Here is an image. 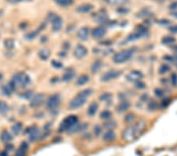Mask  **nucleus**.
Returning a JSON list of instances; mask_svg holds the SVG:
<instances>
[{"instance_id": "nucleus-5", "label": "nucleus", "mask_w": 177, "mask_h": 156, "mask_svg": "<svg viewBox=\"0 0 177 156\" xmlns=\"http://www.w3.org/2000/svg\"><path fill=\"white\" fill-rule=\"evenodd\" d=\"M44 101H45V95L43 93H40L38 95H35L34 97L32 99L30 106L33 108H37V107L42 106L44 103Z\"/></svg>"}, {"instance_id": "nucleus-31", "label": "nucleus", "mask_w": 177, "mask_h": 156, "mask_svg": "<svg viewBox=\"0 0 177 156\" xmlns=\"http://www.w3.org/2000/svg\"><path fill=\"white\" fill-rule=\"evenodd\" d=\"M112 114L111 112L108 110H106V111H103L100 114V118H102V119H109L110 117H111Z\"/></svg>"}, {"instance_id": "nucleus-36", "label": "nucleus", "mask_w": 177, "mask_h": 156, "mask_svg": "<svg viewBox=\"0 0 177 156\" xmlns=\"http://www.w3.org/2000/svg\"><path fill=\"white\" fill-rule=\"evenodd\" d=\"M171 83L173 86H177V74L172 73L171 76Z\"/></svg>"}, {"instance_id": "nucleus-50", "label": "nucleus", "mask_w": 177, "mask_h": 156, "mask_svg": "<svg viewBox=\"0 0 177 156\" xmlns=\"http://www.w3.org/2000/svg\"><path fill=\"white\" fill-rule=\"evenodd\" d=\"M172 16H174L175 17H177V11H176V12H173V13H172Z\"/></svg>"}, {"instance_id": "nucleus-14", "label": "nucleus", "mask_w": 177, "mask_h": 156, "mask_svg": "<svg viewBox=\"0 0 177 156\" xmlns=\"http://www.w3.org/2000/svg\"><path fill=\"white\" fill-rule=\"evenodd\" d=\"M14 90H15V85H13L12 81L3 86V92L6 95H10L14 92Z\"/></svg>"}, {"instance_id": "nucleus-16", "label": "nucleus", "mask_w": 177, "mask_h": 156, "mask_svg": "<svg viewBox=\"0 0 177 156\" xmlns=\"http://www.w3.org/2000/svg\"><path fill=\"white\" fill-rule=\"evenodd\" d=\"M130 107V103L127 101H124L122 102L120 104H118V106H116V111L120 112V113H123V112H125L126 111H128Z\"/></svg>"}, {"instance_id": "nucleus-11", "label": "nucleus", "mask_w": 177, "mask_h": 156, "mask_svg": "<svg viewBox=\"0 0 177 156\" xmlns=\"http://www.w3.org/2000/svg\"><path fill=\"white\" fill-rule=\"evenodd\" d=\"M28 133L29 136V140L31 142H35L38 140L40 136V131L36 127H32L28 130Z\"/></svg>"}, {"instance_id": "nucleus-54", "label": "nucleus", "mask_w": 177, "mask_h": 156, "mask_svg": "<svg viewBox=\"0 0 177 156\" xmlns=\"http://www.w3.org/2000/svg\"><path fill=\"white\" fill-rule=\"evenodd\" d=\"M0 36H1V33H0Z\"/></svg>"}, {"instance_id": "nucleus-26", "label": "nucleus", "mask_w": 177, "mask_h": 156, "mask_svg": "<svg viewBox=\"0 0 177 156\" xmlns=\"http://www.w3.org/2000/svg\"><path fill=\"white\" fill-rule=\"evenodd\" d=\"M176 41V39L174 37L170 36H164L163 39H162V43L164 44H166V45H169V44H172L173 43Z\"/></svg>"}, {"instance_id": "nucleus-52", "label": "nucleus", "mask_w": 177, "mask_h": 156, "mask_svg": "<svg viewBox=\"0 0 177 156\" xmlns=\"http://www.w3.org/2000/svg\"><path fill=\"white\" fill-rule=\"evenodd\" d=\"M19 1H30V0H19Z\"/></svg>"}, {"instance_id": "nucleus-21", "label": "nucleus", "mask_w": 177, "mask_h": 156, "mask_svg": "<svg viewBox=\"0 0 177 156\" xmlns=\"http://www.w3.org/2000/svg\"><path fill=\"white\" fill-rule=\"evenodd\" d=\"M0 139H1V140H2L3 142H4V143H8V142H10V141L12 140V136H11L7 131H3V132L1 133Z\"/></svg>"}, {"instance_id": "nucleus-6", "label": "nucleus", "mask_w": 177, "mask_h": 156, "mask_svg": "<svg viewBox=\"0 0 177 156\" xmlns=\"http://www.w3.org/2000/svg\"><path fill=\"white\" fill-rule=\"evenodd\" d=\"M60 101H61V99H60V96L58 95H51V96H50V98L47 99V106L50 110H54L58 106L59 103H60Z\"/></svg>"}, {"instance_id": "nucleus-25", "label": "nucleus", "mask_w": 177, "mask_h": 156, "mask_svg": "<svg viewBox=\"0 0 177 156\" xmlns=\"http://www.w3.org/2000/svg\"><path fill=\"white\" fill-rule=\"evenodd\" d=\"M75 76L74 72L72 71H67L65 73L63 76H62V80L64 81H69V80H71Z\"/></svg>"}, {"instance_id": "nucleus-19", "label": "nucleus", "mask_w": 177, "mask_h": 156, "mask_svg": "<svg viewBox=\"0 0 177 156\" xmlns=\"http://www.w3.org/2000/svg\"><path fill=\"white\" fill-rule=\"evenodd\" d=\"M89 81V77L86 75V74H84V75H81L80 77L77 79V85L78 86H82V85H84L87 82Z\"/></svg>"}, {"instance_id": "nucleus-30", "label": "nucleus", "mask_w": 177, "mask_h": 156, "mask_svg": "<svg viewBox=\"0 0 177 156\" xmlns=\"http://www.w3.org/2000/svg\"><path fill=\"white\" fill-rule=\"evenodd\" d=\"M171 70V68L169 67V66L168 65H161L160 69H159V73L161 74H164L168 73Z\"/></svg>"}, {"instance_id": "nucleus-51", "label": "nucleus", "mask_w": 177, "mask_h": 156, "mask_svg": "<svg viewBox=\"0 0 177 156\" xmlns=\"http://www.w3.org/2000/svg\"><path fill=\"white\" fill-rule=\"evenodd\" d=\"M2 79H3V74L0 73V80H1Z\"/></svg>"}, {"instance_id": "nucleus-3", "label": "nucleus", "mask_w": 177, "mask_h": 156, "mask_svg": "<svg viewBox=\"0 0 177 156\" xmlns=\"http://www.w3.org/2000/svg\"><path fill=\"white\" fill-rule=\"evenodd\" d=\"M77 122H78V118L76 115H70V116L66 117L60 125L59 131L63 132L66 130L70 129L73 125L77 124Z\"/></svg>"}, {"instance_id": "nucleus-22", "label": "nucleus", "mask_w": 177, "mask_h": 156, "mask_svg": "<svg viewBox=\"0 0 177 156\" xmlns=\"http://www.w3.org/2000/svg\"><path fill=\"white\" fill-rule=\"evenodd\" d=\"M9 106L3 101H0V114H6L9 112Z\"/></svg>"}, {"instance_id": "nucleus-44", "label": "nucleus", "mask_w": 177, "mask_h": 156, "mask_svg": "<svg viewBox=\"0 0 177 156\" xmlns=\"http://www.w3.org/2000/svg\"><path fill=\"white\" fill-rule=\"evenodd\" d=\"M102 129V128H101L99 125H97V126L95 127V134H96L97 136H98V134L102 132V129Z\"/></svg>"}, {"instance_id": "nucleus-49", "label": "nucleus", "mask_w": 177, "mask_h": 156, "mask_svg": "<svg viewBox=\"0 0 177 156\" xmlns=\"http://www.w3.org/2000/svg\"><path fill=\"white\" fill-rule=\"evenodd\" d=\"M13 148V145H8L7 146V148H6V149H7V150H12Z\"/></svg>"}, {"instance_id": "nucleus-40", "label": "nucleus", "mask_w": 177, "mask_h": 156, "mask_svg": "<svg viewBox=\"0 0 177 156\" xmlns=\"http://www.w3.org/2000/svg\"><path fill=\"white\" fill-rule=\"evenodd\" d=\"M154 93H155L156 96H157L159 98H161V97H162L164 95V92L161 90V89H160V88H156L155 91H154Z\"/></svg>"}, {"instance_id": "nucleus-17", "label": "nucleus", "mask_w": 177, "mask_h": 156, "mask_svg": "<svg viewBox=\"0 0 177 156\" xmlns=\"http://www.w3.org/2000/svg\"><path fill=\"white\" fill-rule=\"evenodd\" d=\"M98 105L97 103H92L87 109V114L90 117H93L98 111Z\"/></svg>"}, {"instance_id": "nucleus-27", "label": "nucleus", "mask_w": 177, "mask_h": 156, "mask_svg": "<svg viewBox=\"0 0 177 156\" xmlns=\"http://www.w3.org/2000/svg\"><path fill=\"white\" fill-rule=\"evenodd\" d=\"M54 1L58 5L61 6H67L71 5L73 0H54Z\"/></svg>"}, {"instance_id": "nucleus-47", "label": "nucleus", "mask_w": 177, "mask_h": 156, "mask_svg": "<svg viewBox=\"0 0 177 156\" xmlns=\"http://www.w3.org/2000/svg\"><path fill=\"white\" fill-rule=\"evenodd\" d=\"M0 156H8V154L6 151H2L0 152Z\"/></svg>"}, {"instance_id": "nucleus-53", "label": "nucleus", "mask_w": 177, "mask_h": 156, "mask_svg": "<svg viewBox=\"0 0 177 156\" xmlns=\"http://www.w3.org/2000/svg\"><path fill=\"white\" fill-rule=\"evenodd\" d=\"M1 14H2V11L0 10V16H1Z\"/></svg>"}, {"instance_id": "nucleus-8", "label": "nucleus", "mask_w": 177, "mask_h": 156, "mask_svg": "<svg viewBox=\"0 0 177 156\" xmlns=\"http://www.w3.org/2000/svg\"><path fill=\"white\" fill-rule=\"evenodd\" d=\"M121 74V72L119 70H109L103 74L102 77V81H109L112 80L116 79Z\"/></svg>"}, {"instance_id": "nucleus-15", "label": "nucleus", "mask_w": 177, "mask_h": 156, "mask_svg": "<svg viewBox=\"0 0 177 156\" xmlns=\"http://www.w3.org/2000/svg\"><path fill=\"white\" fill-rule=\"evenodd\" d=\"M28 149H29L28 143H25V142H23L20 146V148L17 149V151H16L15 156H24L26 155Z\"/></svg>"}, {"instance_id": "nucleus-24", "label": "nucleus", "mask_w": 177, "mask_h": 156, "mask_svg": "<svg viewBox=\"0 0 177 156\" xmlns=\"http://www.w3.org/2000/svg\"><path fill=\"white\" fill-rule=\"evenodd\" d=\"M22 129V124L21 123H16V124L13 125L11 130H12V132H13V135H18Z\"/></svg>"}, {"instance_id": "nucleus-12", "label": "nucleus", "mask_w": 177, "mask_h": 156, "mask_svg": "<svg viewBox=\"0 0 177 156\" xmlns=\"http://www.w3.org/2000/svg\"><path fill=\"white\" fill-rule=\"evenodd\" d=\"M106 32V30L103 27H97L92 31V36L96 39H99L105 36Z\"/></svg>"}, {"instance_id": "nucleus-42", "label": "nucleus", "mask_w": 177, "mask_h": 156, "mask_svg": "<svg viewBox=\"0 0 177 156\" xmlns=\"http://www.w3.org/2000/svg\"><path fill=\"white\" fill-rule=\"evenodd\" d=\"M36 35H37V32H31V33L27 35L26 38L27 39H29V40H32V39H34L35 37L36 36Z\"/></svg>"}, {"instance_id": "nucleus-43", "label": "nucleus", "mask_w": 177, "mask_h": 156, "mask_svg": "<svg viewBox=\"0 0 177 156\" xmlns=\"http://www.w3.org/2000/svg\"><path fill=\"white\" fill-rule=\"evenodd\" d=\"M169 31L172 33H177V25H173L169 28Z\"/></svg>"}, {"instance_id": "nucleus-10", "label": "nucleus", "mask_w": 177, "mask_h": 156, "mask_svg": "<svg viewBox=\"0 0 177 156\" xmlns=\"http://www.w3.org/2000/svg\"><path fill=\"white\" fill-rule=\"evenodd\" d=\"M87 49L83 45H78L74 50V56L77 58H82L87 55Z\"/></svg>"}, {"instance_id": "nucleus-1", "label": "nucleus", "mask_w": 177, "mask_h": 156, "mask_svg": "<svg viewBox=\"0 0 177 156\" xmlns=\"http://www.w3.org/2000/svg\"><path fill=\"white\" fill-rule=\"evenodd\" d=\"M134 52H135V49H132V48L125 49L115 54L113 60L116 63H124L125 62L130 60V58L134 55Z\"/></svg>"}, {"instance_id": "nucleus-20", "label": "nucleus", "mask_w": 177, "mask_h": 156, "mask_svg": "<svg viewBox=\"0 0 177 156\" xmlns=\"http://www.w3.org/2000/svg\"><path fill=\"white\" fill-rule=\"evenodd\" d=\"M50 50L47 49V48H43L42 50H40V52H39V57H40L42 60H47V59L50 57Z\"/></svg>"}, {"instance_id": "nucleus-45", "label": "nucleus", "mask_w": 177, "mask_h": 156, "mask_svg": "<svg viewBox=\"0 0 177 156\" xmlns=\"http://www.w3.org/2000/svg\"><path fill=\"white\" fill-rule=\"evenodd\" d=\"M169 103H170V100H169V99H164L163 102H162V106H164V107H166L169 104Z\"/></svg>"}, {"instance_id": "nucleus-18", "label": "nucleus", "mask_w": 177, "mask_h": 156, "mask_svg": "<svg viewBox=\"0 0 177 156\" xmlns=\"http://www.w3.org/2000/svg\"><path fill=\"white\" fill-rule=\"evenodd\" d=\"M92 9L93 6L91 4H83L77 8V11L79 13H87L90 12Z\"/></svg>"}, {"instance_id": "nucleus-9", "label": "nucleus", "mask_w": 177, "mask_h": 156, "mask_svg": "<svg viewBox=\"0 0 177 156\" xmlns=\"http://www.w3.org/2000/svg\"><path fill=\"white\" fill-rule=\"evenodd\" d=\"M143 78V73L140 71L137 70H134V71H131L126 76V79L130 81V82H138L140 80Z\"/></svg>"}, {"instance_id": "nucleus-32", "label": "nucleus", "mask_w": 177, "mask_h": 156, "mask_svg": "<svg viewBox=\"0 0 177 156\" xmlns=\"http://www.w3.org/2000/svg\"><path fill=\"white\" fill-rule=\"evenodd\" d=\"M91 93H92V90H91V89H84V90H83L82 92H80L79 93V95H82V96L87 99V97H89V96L91 95Z\"/></svg>"}, {"instance_id": "nucleus-48", "label": "nucleus", "mask_w": 177, "mask_h": 156, "mask_svg": "<svg viewBox=\"0 0 177 156\" xmlns=\"http://www.w3.org/2000/svg\"><path fill=\"white\" fill-rule=\"evenodd\" d=\"M19 0H8V2L9 3H17V2H18Z\"/></svg>"}, {"instance_id": "nucleus-35", "label": "nucleus", "mask_w": 177, "mask_h": 156, "mask_svg": "<svg viewBox=\"0 0 177 156\" xmlns=\"http://www.w3.org/2000/svg\"><path fill=\"white\" fill-rule=\"evenodd\" d=\"M124 120H125V122H128V123L132 122L134 120H135V115L132 114H128V115H126V117L124 118Z\"/></svg>"}, {"instance_id": "nucleus-23", "label": "nucleus", "mask_w": 177, "mask_h": 156, "mask_svg": "<svg viewBox=\"0 0 177 156\" xmlns=\"http://www.w3.org/2000/svg\"><path fill=\"white\" fill-rule=\"evenodd\" d=\"M101 67H102V62L99 60H96L91 66V72L93 73H97L101 69Z\"/></svg>"}, {"instance_id": "nucleus-13", "label": "nucleus", "mask_w": 177, "mask_h": 156, "mask_svg": "<svg viewBox=\"0 0 177 156\" xmlns=\"http://www.w3.org/2000/svg\"><path fill=\"white\" fill-rule=\"evenodd\" d=\"M88 36H89V29L87 27H84L82 29H80L77 32V37L83 41L87 40Z\"/></svg>"}, {"instance_id": "nucleus-2", "label": "nucleus", "mask_w": 177, "mask_h": 156, "mask_svg": "<svg viewBox=\"0 0 177 156\" xmlns=\"http://www.w3.org/2000/svg\"><path fill=\"white\" fill-rule=\"evenodd\" d=\"M12 82L15 85V87L17 86L20 87H26L30 83V77H29L28 74L24 73H18L13 76Z\"/></svg>"}, {"instance_id": "nucleus-4", "label": "nucleus", "mask_w": 177, "mask_h": 156, "mask_svg": "<svg viewBox=\"0 0 177 156\" xmlns=\"http://www.w3.org/2000/svg\"><path fill=\"white\" fill-rule=\"evenodd\" d=\"M87 101V98H85L82 95H80L78 94L77 97H75L74 99H72L70 103H69V107L71 110H75V109H77L82 106Z\"/></svg>"}, {"instance_id": "nucleus-28", "label": "nucleus", "mask_w": 177, "mask_h": 156, "mask_svg": "<svg viewBox=\"0 0 177 156\" xmlns=\"http://www.w3.org/2000/svg\"><path fill=\"white\" fill-rule=\"evenodd\" d=\"M4 46L6 47V48H7L9 50H11L14 48L15 46V43H14V41L13 40H6L4 41Z\"/></svg>"}, {"instance_id": "nucleus-34", "label": "nucleus", "mask_w": 177, "mask_h": 156, "mask_svg": "<svg viewBox=\"0 0 177 156\" xmlns=\"http://www.w3.org/2000/svg\"><path fill=\"white\" fill-rule=\"evenodd\" d=\"M110 97H111L110 93L106 92V93H103L102 95H101L100 98L99 99H100V100H102V101H106V100H108V99H109Z\"/></svg>"}, {"instance_id": "nucleus-39", "label": "nucleus", "mask_w": 177, "mask_h": 156, "mask_svg": "<svg viewBox=\"0 0 177 156\" xmlns=\"http://www.w3.org/2000/svg\"><path fill=\"white\" fill-rule=\"evenodd\" d=\"M21 96H22V97H23L24 99H31L32 96H33V92L29 91V92H27L24 93V94H22Z\"/></svg>"}, {"instance_id": "nucleus-46", "label": "nucleus", "mask_w": 177, "mask_h": 156, "mask_svg": "<svg viewBox=\"0 0 177 156\" xmlns=\"http://www.w3.org/2000/svg\"><path fill=\"white\" fill-rule=\"evenodd\" d=\"M169 8H171L172 10H175V9H176L177 8V3H172V5L169 6Z\"/></svg>"}, {"instance_id": "nucleus-29", "label": "nucleus", "mask_w": 177, "mask_h": 156, "mask_svg": "<svg viewBox=\"0 0 177 156\" xmlns=\"http://www.w3.org/2000/svg\"><path fill=\"white\" fill-rule=\"evenodd\" d=\"M114 137H115V133H114L113 131H111V130L108 131V132H106V134L104 135V140H106V141L113 140V139H114Z\"/></svg>"}, {"instance_id": "nucleus-37", "label": "nucleus", "mask_w": 177, "mask_h": 156, "mask_svg": "<svg viewBox=\"0 0 177 156\" xmlns=\"http://www.w3.org/2000/svg\"><path fill=\"white\" fill-rule=\"evenodd\" d=\"M105 126H106L107 129H114L115 126H116V122L114 121H110V122H107L105 124Z\"/></svg>"}, {"instance_id": "nucleus-33", "label": "nucleus", "mask_w": 177, "mask_h": 156, "mask_svg": "<svg viewBox=\"0 0 177 156\" xmlns=\"http://www.w3.org/2000/svg\"><path fill=\"white\" fill-rule=\"evenodd\" d=\"M157 107V103L156 101L151 100L148 104V109L150 111H154V110H156Z\"/></svg>"}, {"instance_id": "nucleus-38", "label": "nucleus", "mask_w": 177, "mask_h": 156, "mask_svg": "<svg viewBox=\"0 0 177 156\" xmlns=\"http://www.w3.org/2000/svg\"><path fill=\"white\" fill-rule=\"evenodd\" d=\"M51 63H52V66H53L54 68H57V69H60V68H61L62 66H63L61 62L57 61V60H53Z\"/></svg>"}, {"instance_id": "nucleus-7", "label": "nucleus", "mask_w": 177, "mask_h": 156, "mask_svg": "<svg viewBox=\"0 0 177 156\" xmlns=\"http://www.w3.org/2000/svg\"><path fill=\"white\" fill-rule=\"evenodd\" d=\"M50 21L52 22V29L54 32H58L61 30L62 24H63V21L61 17L52 15L50 17Z\"/></svg>"}, {"instance_id": "nucleus-41", "label": "nucleus", "mask_w": 177, "mask_h": 156, "mask_svg": "<svg viewBox=\"0 0 177 156\" xmlns=\"http://www.w3.org/2000/svg\"><path fill=\"white\" fill-rule=\"evenodd\" d=\"M135 86L137 88L139 89H143L144 87H146V84H144L143 82H141V81H138V82L135 83Z\"/></svg>"}]
</instances>
